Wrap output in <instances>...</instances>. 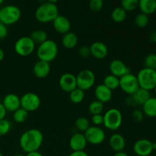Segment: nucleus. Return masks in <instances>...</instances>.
I'll return each instance as SVG.
<instances>
[{
    "label": "nucleus",
    "instance_id": "nucleus-1",
    "mask_svg": "<svg viewBox=\"0 0 156 156\" xmlns=\"http://www.w3.org/2000/svg\"><path fill=\"white\" fill-rule=\"evenodd\" d=\"M44 142V135L37 129H27L21 134L19 140V145L24 152L29 153L37 152L42 146Z\"/></svg>",
    "mask_w": 156,
    "mask_h": 156
},
{
    "label": "nucleus",
    "instance_id": "nucleus-2",
    "mask_svg": "<svg viewBox=\"0 0 156 156\" xmlns=\"http://www.w3.org/2000/svg\"><path fill=\"white\" fill-rule=\"evenodd\" d=\"M35 18L41 23L53 22L59 15V9L56 2L49 1L38 6L35 11Z\"/></svg>",
    "mask_w": 156,
    "mask_h": 156
},
{
    "label": "nucleus",
    "instance_id": "nucleus-3",
    "mask_svg": "<svg viewBox=\"0 0 156 156\" xmlns=\"http://www.w3.org/2000/svg\"><path fill=\"white\" fill-rule=\"evenodd\" d=\"M57 44L53 40H47L42 44H39L37 49V56L39 60L44 61L50 63L54 60L58 55Z\"/></svg>",
    "mask_w": 156,
    "mask_h": 156
},
{
    "label": "nucleus",
    "instance_id": "nucleus-4",
    "mask_svg": "<svg viewBox=\"0 0 156 156\" xmlns=\"http://www.w3.org/2000/svg\"><path fill=\"white\" fill-rule=\"evenodd\" d=\"M136 78L140 88L149 91L156 86V70L143 68L139 72Z\"/></svg>",
    "mask_w": 156,
    "mask_h": 156
},
{
    "label": "nucleus",
    "instance_id": "nucleus-5",
    "mask_svg": "<svg viewBox=\"0 0 156 156\" xmlns=\"http://www.w3.org/2000/svg\"><path fill=\"white\" fill-rule=\"evenodd\" d=\"M21 12L19 8L14 5H9L0 9V22L7 25L15 24L20 20Z\"/></svg>",
    "mask_w": 156,
    "mask_h": 156
},
{
    "label": "nucleus",
    "instance_id": "nucleus-6",
    "mask_svg": "<svg viewBox=\"0 0 156 156\" xmlns=\"http://www.w3.org/2000/svg\"><path fill=\"white\" fill-rule=\"evenodd\" d=\"M103 124L110 130H117L120 127L123 122V116L121 112L117 108L109 109L103 115Z\"/></svg>",
    "mask_w": 156,
    "mask_h": 156
},
{
    "label": "nucleus",
    "instance_id": "nucleus-7",
    "mask_svg": "<svg viewBox=\"0 0 156 156\" xmlns=\"http://www.w3.org/2000/svg\"><path fill=\"white\" fill-rule=\"evenodd\" d=\"M15 53L20 56H28L34 53L35 50V43L30 37L24 36L18 38L14 46Z\"/></svg>",
    "mask_w": 156,
    "mask_h": 156
},
{
    "label": "nucleus",
    "instance_id": "nucleus-8",
    "mask_svg": "<svg viewBox=\"0 0 156 156\" xmlns=\"http://www.w3.org/2000/svg\"><path fill=\"white\" fill-rule=\"evenodd\" d=\"M76 77L77 88L82 91H87L92 88L95 82L94 73L90 69H83L78 73Z\"/></svg>",
    "mask_w": 156,
    "mask_h": 156
},
{
    "label": "nucleus",
    "instance_id": "nucleus-9",
    "mask_svg": "<svg viewBox=\"0 0 156 156\" xmlns=\"http://www.w3.org/2000/svg\"><path fill=\"white\" fill-rule=\"evenodd\" d=\"M21 108L28 113L34 112L40 108L41 100L39 96L33 92H27L20 98Z\"/></svg>",
    "mask_w": 156,
    "mask_h": 156
},
{
    "label": "nucleus",
    "instance_id": "nucleus-10",
    "mask_svg": "<svg viewBox=\"0 0 156 156\" xmlns=\"http://www.w3.org/2000/svg\"><path fill=\"white\" fill-rule=\"evenodd\" d=\"M120 87L122 91L129 95H133L140 88L136 76L129 73L120 78Z\"/></svg>",
    "mask_w": 156,
    "mask_h": 156
},
{
    "label": "nucleus",
    "instance_id": "nucleus-11",
    "mask_svg": "<svg viewBox=\"0 0 156 156\" xmlns=\"http://www.w3.org/2000/svg\"><path fill=\"white\" fill-rule=\"evenodd\" d=\"M84 135L87 143L91 145H100L105 140V133L100 126H91L84 133Z\"/></svg>",
    "mask_w": 156,
    "mask_h": 156
},
{
    "label": "nucleus",
    "instance_id": "nucleus-12",
    "mask_svg": "<svg viewBox=\"0 0 156 156\" xmlns=\"http://www.w3.org/2000/svg\"><path fill=\"white\" fill-rule=\"evenodd\" d=\"M109 70L111 74L117 78H121L126 75L130 73L129 67L119 59H113L109 65Z\"/></svg>",
    "mask_w": 156,
    "mask_h": 156
},
{
    "label": "nucleus",
    "instance_id": "nucleus-13",
    "mask_svg": "<svg viewBox=\"0 0 156 156\" xmlns=\"http://www.w3.org/2000/svg\"><path fill=\"white\" fill-rule=\"evenodd\" d=\"M134 153L138 156H149L153 152L152 143L146 139L139 140L133 145Z\"/></svg>",
    "mask_w": 156,
    "mask_h": 156
},
{
    "label": "nucleus",
    "instance_id": "nucleus-14",
    "mask_svg": "<svg viewBox=\"0 0 156 156\" xmlns=\"http://www.w3.org/2000/svg\"><path fill=\"white\" fill-rule=\"evenodd\" d=\"M59 85L62 91L70 93L77 88L76 76L69 73H64L59 78Z\"/></svg>",
    "mask_w": 156,
    "mask_h": 156
},
{
    "label": "nucleus",
    "instance_id": "nucleus-15",
    "mask_svg": "<svg viewBox=\"0 0 156 156\" xmlns=\"http://www.w3.org/2000/svg\"><path fill=\"white\" fill-rule=\"evenodd\" d=\"M87 140L82 133H76L69 140V147L73 152L84 151L87 146Z\"/></svg>",
    "mask_w": 156,
    "mask_h": 156
},
{
    "label": "nucleus",
    "instance_id": "nucleus-16",
    "mask_svg": "<svg viewBox=\"0 0 156 156\" xmlns=\"http://www.w3.org/2000/svg\"><path fill=\"white\" fill-rule=\"evenodd\" d=\"M53 26L57 33L64 35L70 31L71 22L66 16L59 15L53 21Z\"/></svg>",
    "mask_w": 156,
    "mask_h": 156
},
{
    "label": "nucleus",
    "instance_id": "nucleus-17",
    "mask_svg": "<svg viewBox=\"0 0 156 156\" xmlns=\"http://www.w3.org/2000/svg\"><path fill=\"white\" fill-rule=\"evenodd\" d=\"M90 52L93 57L98 59H103L108 56V48L105 43L101 41L93 42L90 46Z\"/></svg>",
    "mask_w": 156,
    "mask_h": 156
},
{
    "label": "nucleus",
    "instance_id": "nucleus-18",
    "mask_svg": "<svg viewBox=\"0 0 156 156\" xmlns=\"http://www.w3.org/2000/svg\"><path fill=\"white\" fill-rule=\"evenodd\" d=\"M2 105L5 108L6 111L15 112L21 108V101L20 98L15 94H8L4 97L2 101Z\"/></svg>",
    "mask_w": 156,
    "mask_h": 156
},
{
    "label": "nucleus",
    "instance_id": "nucleus-19",
    "mask_svg": "<svg viewBox=\"0 0 156 156\" xmlns=\"http://www.w3.org/2000/svg\"><path fill=\"white\" fill-rule=\"evenodd\" d=\"M94 95L98 101L105 104L109 102L112 98V91L107 88L103 84H100L96 87L94 90Z\"/></svg>",
    "mask_w": 156,
    "mask_h": 156
},
{
    "label": "nucleus",
    "instance_id": "nucleus-20",
    "mask_svg": "<svg viewBox=\"0 0 156 156\" xmlns=\"http://www.w3.org/2000/svg\"><path fill=\"white\" fill-rule=\"evenodd\" d=\"M109 145L111 149L114 152H123L126 146V140L121 134L114 133L110 137Z\"/></svg>",
    "mask_w": 156,
    "mask_h": 156
},
{
    "label": "nucleus",
    "instance_id": "nucleus-21",
    "mask_svg": "<svg viewBox=\"0 0 156 156\" xmlns=\"http://www.w3.org/2000/svg\"><path fill=\"white\" fill-rule=\"evenodd\" d=\"M50 72V65L44 61H37L33 67V73L38 79H44Z\"/></svg>",
    "mask_w": 156,
    "mask_h": 156
},
{
    "label": "nucleus",
    "instance_id": "nucleus-22",
    "mask_svg": "<svg viewBox=\"0 0 156 156\" xmlns=\"http://www.w3.org/2000/svg\"><path fill=\"white\" fill-rule=\"evenodd\" d=\"M138 8L141 13L148 15L155 13L156 11V0H140Z\"/></svg>",
    "mask_w": 156,
    "mask_h": 156
},
{
    "label": "nucleus",
    "instance_id": "nucleus-23",
    "mask_svg": "<svg viewBox=\"0 0 156 156\" xmlns=\"http://www.w3.org/2000/svg\"><path fill=\"white\" fill-rule=\"evenodd\" d=\"M143 112L148 117H156V97H150L143 105Z\"/></svg>",
    "mask_w": 156,
    "mask_h": 156
},
{
    "label": "nucleus",
    "instance_id": "nucleus-24",
    "mask_svg": "<svg viewBox=\"0 0 156 156\" xmlns=\"http://www.w3.org/2000/svg\"><path fill=\"white\" fill-rule=\"evenodd\" d=\"M78 41H79V38L78 36L76 35V34H75L74 32H68L66 34H64L62 36V44L66 49H73L74 47H76L78 44Z\"/></svg>",
    "mask_w": 156,
    "mask_h": 156
},
{
    "label": "nucleus",
    "instance_id": "nucleus-25",
    "mask_svg": "<svg viewBox=\"0 0 156 156\" xmlns=\"http://www.w3.org/2000/svg\"><path fill=\"white\" fill-rule=\"evenodd\" d=\"M132 98L133 99L134 102L136 105V106L140 105L143 106L145 102L151 97L150 92L147 90H145L143 88H140L133 95H130Z\"/></svg>",
    "mask_w": 156,
    "mask_h": 156
},
{
    "label": "nucleus",
    "instance_id": "nucleus-26",
    "mask_svg": "<svg viewBox=\"0 0 156 156\" xmlns=\"http://www.w3.org/2000/svg\"><path fill=\"white\" fill-rule=\"evenodd\" d=\"M103 85L111 89V91L115 90L120 86V79L111 74L108 75L104 79Z\"/></svg>",
    "mask_w": 156,
    "mask_h": 156
},
{
    "label": "nucleus",
    "instance_id": "nucleus-27",
    "mask_svg": "<svg viewBox=\"0 0 156 156\" xmlns=\"http://www.w3.org/2000/svg\"><path fill=\"white\" fill-rule=\"evenodd\" d=\"M126 15H127V12L122 9L121 7H117L111 12V18L114 21L117 23L123 22L125 19L126 18Z\"/></svg>",
    "mask_w": 156,
    "mask_h": 156
},
{
    "label": "nucleus",
    "instance_id": "nucleus-28",
    "mask_svg": "<svg viewBox=\"0 0 156 156\" xmlns=\"http://www.w3.org/2000/svg\"><path fill=\"white\" fill-rule=\"evenodd\" d=\"M48 35L47 33L44 30H36L34 31H33L30 34V37L31 38L32 41L36 44H42L44 41H46L47 40H48L47 38Z\"/></svg>",
    "mask_w": 156,
    "mask_h": 156
},
{
    "label": "nucleus",
    "instance_id": "nucleus-29",
    "mask_svg": "<svg viewBox=\"0 0 156 156\" xmlns=\"http://www.w3.org/2000/svg\"><path fill=\"white\" fill-rule=\"evenodd\" d=\"M85 98V91L79 88H75L69 93V99L73 104H79Z\"/></svg>",
    "mask_w": 156,
    "mask_h": 156
},
{
    "label": "nucleus",
    "instance_id": "nucleus-30",
    "mask_svg": "<svg viewBox=\"0 0 156 156\" xmlns=\"http://www.w3.org/2000/svg\"><path fill=\"white\" fill-rule=\"evenodd\" d=\"M28 118V112L20 108L15 112H13V120L17 123H24Z\"/></svg>",
    "mask_w": 156,
    "mask_h": 156
},
{
    "label": "nucleus",
    "instance_id": "nucleus-31",
    "mask_svg": "<svg viewBox=\"0 0 156 156\" xmlns=\"http://www.w3.org/2000/svg\"><path fill=\"white\" fill-rule=\"evenodd\" d=\"M75 126L78 130L83 133H85L91 126L89 120L86 117H81L76 119V122H75Z\"/></svg>",
    "mask_w": 156,
    "mask_h": 156
},
{
    "label": "nucleus",
    "instance_id": "nucleus-32",
    "mask_svg": "<svg viewBox=\"0 0 156 156\" xmlns=\"http://www.w3.org/2000/svg\"><path fill=\"white\" fill-rule=\"evenodd\" d=\"M104 111V104L98 101L95 100L90 103L88 106V111L91 113L92 115H96V114H101Z\"/></svg>",
    "mask_w": 156,
    "mask_h": 156
},
{
    "label": "nucleus",
    "instance_id": "nucleus-33",
    "mask_svg": "<svg viewBox=\"0 0 156 156\" xmlns=\"http://www.w3.org/2000/svg\"><path fill=\"white\" fill-rule=\"evenodd\" d=\"M138 0H123L121 2V8L126 12H133L138 8Z\"/></svg>",
    "mask_w": 156,
    "mask_h": 156
},
{
    "label": "nucleus",
    "instance_id": "nucleus-34",
    "mask_svg": "<svg viewBox=\"0 0 156 156\" xmlns=\"http://www.w3.org/2000/svg\"><path fill=\"white\" fill-rule=\"evenodd\" d=\"M144 68L156 70V54L149 53L144 59Z\"/></svg>",
    "mask_w": 156,
    "mask_h": 156
},
{
    "label": "nucleus",
    "instance_id": "nucleus-35",
    "mask_svg": "<svg viewBox=\"0 0 156 156\" xmlns=\"http://www.w3.org/2000/svg\"><path fill=\"white\" fill-rule=\"evenodd\" d=\"M149 16L143 13H140L136 16L135 18V24L137 27H146V26L149 24Z\"/></svg>",
    "mask_w": 156,
    "mask_h": 156
},
{
    "label": "nucleus",
    "instance_id": "nucleus-36",
    "mask_svg": "<svg viewBox=\"0 0 156 156\" xmlns=\"http://www.w3.org/2000/svg\"><path fill=\"white\" fill-rule=\"evenodd\" d=\"M11 123L8 120L3 119L0 120V136L6 135L11 129Z\"/></svg>",
    "mask_w": 156,
    "mask_h": 156
},
{
    "label": "nucleus",
    "instance_id": "nucleus-37",
    "mask_svg": "<svg viewBox=\"0 0 156 156\" xmlns=\"http://www.w3.org/2000/svg\"><path fill=\"white\" fill-rule=\"evenodd\" d=\"M89 9L94 12H99L104 7V2L102 0H91L89 2Z\"/></svg>",
    "mask_w": 156,
    "mask_h": 156
},
{
    "label": "nucleus",
    "instance_id": "nucleus-38",
    "mask_svg": "<svg viewBox=\"0 0 156 156\" xmlns=\"http://www.w3.org/2000/svg\"><path fill=\"white\" fill-rule=\"evenodd\" d=\"M144 116L143 111H140V110H135L132 114L133 119L136 123H141L144 119Z\"/></svg>",
    "mask_w": 156,
    "mask_h": 156
},
{
    "label": "nucleus",
    "instance_id": "nucleus-39",
    "mask_svg": "<svg viewBox=\"0 0 156 156\" xmlns=\"http://www.w3.org/2000/svg\"><path fill=\"white\" fill-rule=\"evenodd\" d=\"M79 54L81 57L82 58H88L91 55L90 52V47L88 46L83 45L79 47Z\"/></svg>",
    "mask_w": 156,
    "mask_h": 156
},
{
    "label": "nucleus",
    "instance_id": "nucleus-40",
    "mask_svg": "<svg viewBox=\"0 0 156 156\" xmlns=\"http://www.w3.org/2000/svg\"><path fill=\"white\" fill-rule=\"evenodd\" d=\"M91 122L94 126H98L99 125L103 124L104 117L102 114H96V115H92L91 117Z\"/></svg>",
    "mask_w": 156,
    "mask_h": 156
},
{
    "label": "nucleus",
    "instance_id": "nucleus-41",
    "mask_svg": "<svg viewBox=\"0 0 156 156\" xmlns=\"http://www.w3.org/2000/svg\"><path fill=\"white\" fill-rule=\"evenodd\" d=\"M8 34V28L7 26L3 23L0 22V40L6 37Z\"/></svg>",
    "mask_w": 156,
    "mask_h": 156
},
{
    "label": "nucleus",
    "instance_id": "nucleus-42",
    "mask_svg": "<svg viewBox=\"0 0 156 156\" xmlns=\"http://www.w3.org/2000/svg\"><path fill=\"white\" fill-rule=\"evenodd\" d=\"M6 112H7V111H6L5 108L3 106L2 103L0 102V120L5 119V117L6 115Z\"/></svg>",
    "mask_w": 156,
    "mask_h": 156
},
{
    "label": "nucleus",
    "instance_id": "nucleus-43",
    "mask_svg": "<svg viewBox=\"0 0 156 156\" xmlns=\"http://www.w3.org/2000/svg\"><path fill=\"white\" fill-rule=\"evenodd\" d=\"M69 156H88V154L85 151H78V152H73L69 154Z\"/></svg>",
    "mask_w": 156,
    "mask_h": 156
},
{
    "label": "nucleus",
    "instance_id": "nucleus-44",
    "mask_svg": "<svg viewBox=\"0 0 156 156\" xmlns=\"http://www.w3.org/2000/svg\"><path fill=\"white\" fill-rule=\"evenodd\" d=\"M149 41L151 43H153L155 44L156 43V31H153L152 33H151V34L149 35Z\"/></svg>",
    "mask_w": 156,
    "mask_h": 156
},
{
    "label": "nucleus",
    "instance_id": "nucleus-45",
    "mask_svg": "<svg viewBox=\"0 0 156 156\" xmlns=\"http://www.w3.org/2000/svg\"><path fill=\"white\" fill-rule=\"evenodd\" d=\"M25 156H44V155H43L41 152L37 151V152H29V153H27V155Z\"/></svg>",
    "mask_w": 156,
    "mask_h": 156
},
{
    "label": "nucleus",
    "instance_id": "nucleus-46",
    "mask_svg": "<svg viewBox=\"0 0 156 156\" xmlns=\"http://www.w3.org/2000/svg\"><path fill=\"white\" fill-rule=\"evenodd\" d=\"M113 156H129V155L124 152H116V153Z\"/></svg>",
    "mask_w": 156,
    "mask_h": 156
},
{
    "label": "nucleus",
    "instance_id": "nucleus-47",
    "mask_svg": "<svg viewBox=\"0 0 156 156\" xmlns=\"http://www.w3.org/2000/svg\"><path fill=\"white\" fill-rule=\"evenodd\" d=\"M4 57H5V53H4V51H3V50H2L1 48H0V62L3 60V59H4Z\"/></svg>",
    "mask_w": 156,
    "mask_h": 156
},
{
    "label": "nucleus",
    "instance_id": "nucleus-48",
    "mask_svg": "<svg viewBox=\"0 0 156 156\" xmlns=\"http://www.w3.org/2000/svg\"><path fill=\"white\" fill-rule=\"evenodd\" d=\"M152 149H153V150L156 149V143H152Z\"/></svg>",
    "mask_w": 156,
    "mask_h": 156
},
{
    "label": "nucleus",
    "instance_id": "nucleus-49",
    "mask_svg": "<svg viewBox=\"0 0 156 156\" xmlns=\"http://www.w3.org/2000/svg\"><path fill=\"white\" fill-rule=\"evenodd\" d=\"M13 156H25V155H22V154H15V155H14Z\"/></svg>",
    "mask_w": 156,
    "mask_h": 156
},
{
    "label": "nucleus",
    "instance_id": "nucleus-50",
    "mask_svg": "<svg viewBox=\"0 0 156 156\" xmlns=\"http://www.w3.org/2000/svg\"><path fill=\"white\" fill-rule=\"evenodd\" d=\"M3 3V1L2 0H0V5H2Z\"/></svg>",
    "mask_w": 156,
    "mask_h": 156
},
{
    "label": "nucleus",
    "instance_id": "nucleus-51",
    "mask_svg": "<svg viewBox=\"0 0 156 156\" xmlns=\"http://www.w3.org/2000/svg\"><path fill=\"white\" fill-rule=\"evenodd\" d=\"M154 91H155V95H156V86L155 87V88H154Z\"/></svg>",
    "mask_w": 156,
    "mask_h": 156
},
{
    "label": "nucleus",
    "instance_id": "nucleus-52",
    "mask_svg": "<svg viewBox=\"0 0 156 156\" xmlns=\"http://www.w3.org/2000/svg\"><path fill=\"white\" fill-rule=\"evenodd\" d=\"M0 156H4V155H2V152H0Z\"/></svg>",
    "mask_w": 156,
    "mask_h": 156
},
{
    "label": "nucleus",
    "instance_id": "nucleus-53",
    "mask_svg": "<svg viewBox=\"0 0 156 156\" xmlns=\"http://www.w3.org/2000/svg\"><path fill=\"white\" fill-rule=\"evenodd\" d=\"M155 31H156V26H155Z\"/></svg>",
    "mask_w": 156,
    "mask_h": 156
}]
</instances>
